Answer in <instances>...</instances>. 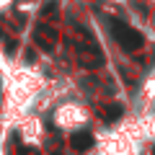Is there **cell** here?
I'll return each instance as SVG.
<instances>
[{
    "instance_id": "6da1fadb",
    "label": "cell",
    "mask_w": 155,
    "mask_h": 155,
    "mask_svg": "<svg viewBox=\"0 0 155 155\" xmlns=\"http://www.w3.org/2000/svg\"><path fill=\"white\" fill-rule=\"evenodd\" d=\"M114 31H116V36L122 39V44L127 47V49H137V47L142 44V36H137V31L127 28L124 23H114Z\"/></svg>"
},
{
    "instance_id": "7a4b0ae2",
    "label": "cell",
    "mask_w": 155,
    "mask_h": 155,
    "mask_svg": "<svg viewBox=\"0 0 155 155\" xmlns=\"http://www.w3.org/2000/svg\"><path fill=\"white\" fill-rule=\"evenodd\" d=\"M72 145H75L78 150H85V147H91V134H85V132L75 134V137H72Z\"/></svg>"
},
{
    "instance_id": "3957f363",
    "label": "cell",
    "mask_w": 155,
    "mask_h": 155,
    "mask_svg": "<svg viewBox=\"0 0 155 155\" xmlns=\"http://www.w3.org/2000/svg\"><path fill=\"white\" fill-rule=\"evenodd\" d=\"M21 155H39L36 150H31V147H21Z\"/></svg>"
}]
</instances>
